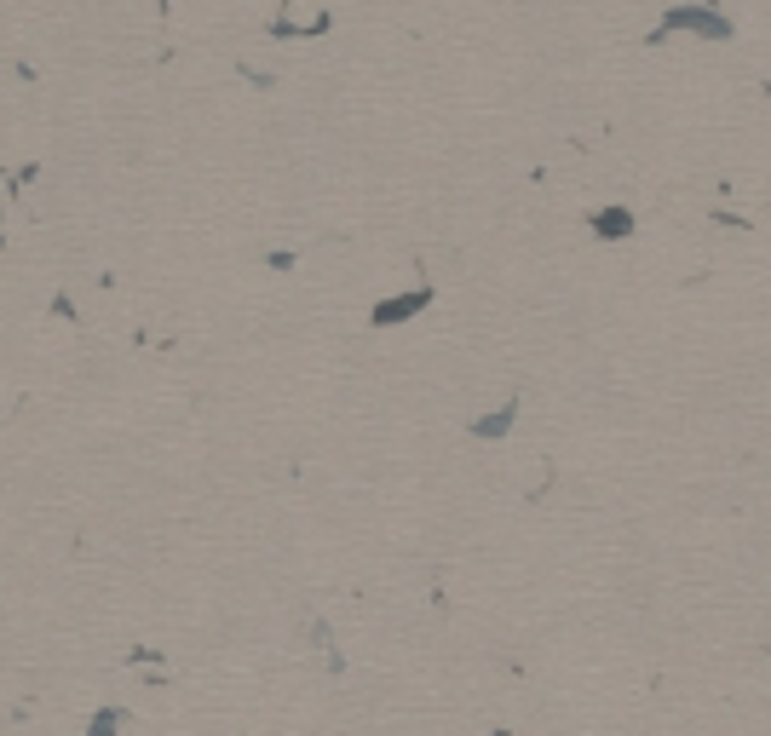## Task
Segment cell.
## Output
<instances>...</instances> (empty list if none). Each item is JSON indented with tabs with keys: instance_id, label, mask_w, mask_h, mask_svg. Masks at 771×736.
Wrapping results in <instances>:
<instances>
[{
	"instance_id": "1",
	"label": "cell",
	"mask_w": 771,
	"mask_h": 736,
	"mask_svg": "<svg viewBox=\"0 0 771 736\" xmlns=\"http://www.w3.org/2000/svg\"><path fill=\"white\" fill-rule=\"evenodd\" d=\"M426 299H432V288H415V294H403V299H380L374 305V328H386V322H403V317H415Z\"/></svg>"
},
{
	"instance_id": "2",
	"label": "cell",
	"mask_w": 771,
	"mask_h": 736,
	"mask_svg": "<svg viewBox=\"0 0 771 736\" xmlns=\"http://www.w3.org/2000/svg\"><path fill=\"white\" fill-rule=\"evenodd\" d=\"M121 719H127V708H116V702H104V708L87 719V736H116L121 731Z\"/></svg>"
},
{
	"instance_id": "3",
	"label": "cell",
	"mask_w": 771,
	"mask_h": 736,
	"mask_svg": "<svg viewBox=\"0 0 771 736\" xmlns=\"http://www.w3.org/2000/svg\"><path fill=\"white\" fill-rule=\"evenodd\" d=\"M593 230H599V236H628V230H633V213L610 207V213H599V219H593Z\"/></svg>"
},
{
	"instance_id": "5",
	"label": "cell",
	"mask_w": 771,
	"mask_h": 736,
	"mask_svg": "<svg viewBox=\"0 0 771 736\" xmlns=\"http://www.w3.org/2000/svg\"><path fill=\"white\" fill-rule=\"evenodd\" d=\"M495 736H507V731H495Z\"/></svg>"
},
{
	"instance_id": "4",
	"label": "cell",
	"mask_w": 771,
	"mask_h": 736,
	"mask_svg": "<svg viewBox=\"0 0 771 736\" xmlns=\"http://www.w3.org/2000/svg\"><path fill=\"white\" fill-rule=\"evenodd\" d=\"M513 414H518V397H513V403H507V409H501V414H484V420H478L472 432H478V437H501V432H507V426H513Z\"/></svg>"
}]
</instances>
